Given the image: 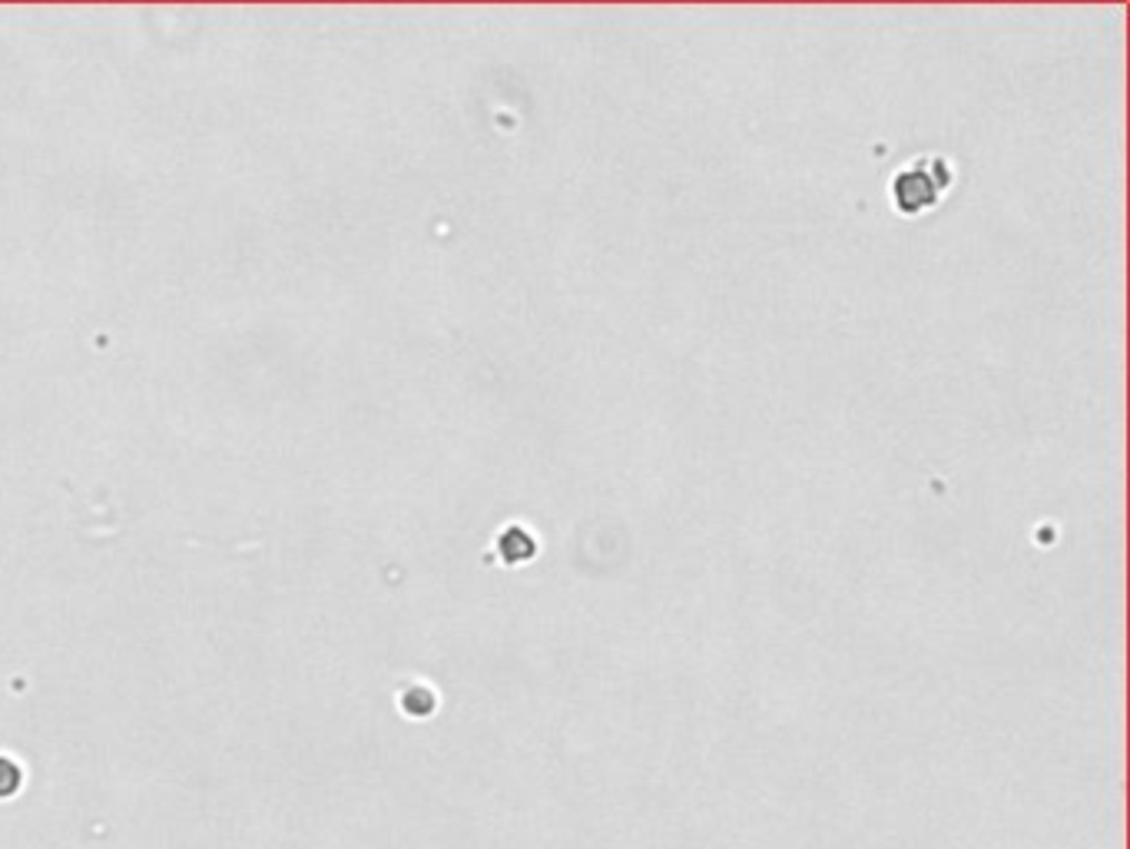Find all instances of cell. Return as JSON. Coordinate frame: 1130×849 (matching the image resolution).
<instances>
[{
	"label": "cell",
	"instance_id": "cell-1",
	"mask_svg": "<svg viewBox=\"0 0 1130 849\" xmlns=\"http://www.w3.org/2000/svg\"><path fill=\"white\" fill-rule=\"evenodd\" d=\"M952 183V169H948V159L942 156H925L905 169L895 173L892 186H888V196L895 203V209L902 216H915V213H925L938 203V196L948 189Z\"/></svg>",
	"mask_w": 1130,
	"mask_h": 849
},
{
	"label": "cell",
	"instance_id": "cell-2",
	"mask_svg": "<svg viewBox=\"0 0 1130 849\" xmlns=\"http://www.w3.org/2000/svg\"><path fill=\"white\" fill-rule=\"evenodd\" d=\"M501 555L507 565H517V562H530L534 555V541L527 535V528H507L501 535Z\"/></svg>",
	"mask_w": 1130,
	"mask_h": 849
}]
</instances>
